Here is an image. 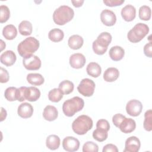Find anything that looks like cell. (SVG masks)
Returning a JSON list of instances; mask_svg holds the SVG:
<instances>
[{
  "label": "cell",
  "instance_id": "1",
  "mask_svg": "<svg viewBox=\"0 0 152 152\" xmlns=\"http://www.w3.org/2000/svg\"><path fill=\"white\" fill-rule=\"evenodd\" d=\"M39 41L34 37H28L21 41L17 46V51L23 58L33 55L39 48Z\"/></svg>",
  "mask_w": 152,
  "mask_h": 152
},
{
  "label": "cell",
  "instance_id": "2",
  "mask_svg": "<svg viewBox=\"0 0 152 152\" xmlns=\"http://www.w3.org/2000/svg\"><path fill=\"white\" fill-rule=\"evenodd\" d=\"M74 16L72 8L67 5H61L56 9L53 14L54 23L59 26H63L70 21Z\"/></svg>",
  "mask_w": 152,
  "mask_h": 152
},
{
  "label": "cell",
  "instance_id": "3",
  "mask_svg": "<svg viewBox=\"0 0 152 152\" xmlns=\"http://www.w3.org/2000/svg\"><path fill=\"white\" fill-rule=\"evenodd\" d=\"M93 125V120L90 117L86 115L78 116L72 124L73 131L80 135L86 134L90 130Z\"/></svg>",
  "mask_w": 152,
  "mask_h": 152
},
{
  "label": "cell",
  "instance_id": "4",
  "mask_svg": "<svg viewBox=\"0 0 152 152\" xmlns=\"http://www.w3.org/2000/svg\"><path fill=\"white\" fill-rule=\"evenodd\" d=\"M84 106V100L78 96L65 101L62 104V111L68 117L73 116L77 112L81 110Z\"/></svg>",
  "mask_w": 152,
  "mask_h": 152
},
{
  "label": "cell",
  "instance_id": "5",
  "mask_svg": "<svg viewBox=\"0 0 152 152\" xmlns=\"http://www.w3.org/2000/svg\"><path fill=\"white\" fill-rule=\"evenodd\" d=\"M112 36L108 32H102L100 33L96 40L92 44L94 52L99 55H103L107 50L108 46L112 41Z\"/></svg>",
  "mask_w": 152,
  "mask_h": 152
},
{
  "label": "cell",
  "instance_id": "6",
  "mask_svg": "<svg viewBox=\"0 0 152 152\" xmlns=\"http://www.w3.org/2000/svg\"><path fill=\"white\" fill-rule=\"evenodd\" d=\"M148 26L142 23L136 24L127 34L128 39L132 43L140 42L148 33Z\"/></svg>",
  "mask_w": 152,
  "mask_h": 152
},
{
  "label": "cell",
  "instance_id": "7",
  "mask_svg": "<svg viewBox=\"0 0 152 152\" xmlns=\"http://www.w3.org/2000/svg\"><path fill=\"white\" fill-rule=\"evenodd\" d=\"M96 84L94 82L89 78L83 79L77 87L78 92L85 97L91 96L94 92Z\"/></svg>",
  "mask_w": 152,
  "mask_h": 152
},
{
  "label": "cell",
  "instance_id": "8",
  "mask_svg": "<svg viewBox=\"0 0 152 152\" xmlns=\"http://www.w3.org/2000/svg\"><path fill=\"white\" fill-rule=\"evenodd\" d=\"M23 64L27 70H37L41 67L42 62L40 58L34 55L23 58Z\"/></svg>",
  "mask_w": 152,
  "mask_h": 152
},
{
  "label": "cell",
  "instance_id": "9",
  "mask_svg": "<svg viewBox=\"0 0 152 152\" xmlns=\"http://www.w3.org/2000/svg\"><path fill=\"white\" fill-rule=\"evenodd\" d=\"M142 104L141 102L136 99L129 100L126 105V111L131 116H138L142 112Z\"/></svg>",
  "mask_w": 152,
  "mask_h": 152
},
{
  "label": "cell",
  "instance_id": "10",
  "mask_svg": "<svg viewBox=\"0 0 152 152\" xmlns=\"http://www.w3.org/2000/svg\"><path fill=\"white\" fill-rule=\"evenodd\" d=\"M62 147L65 151L69 152L77 151L80 147V141L74 137H66L62 141Z\"/></svg>",
  "mask_w": 152,
  "mask_h": 152
},
{
  "label": "cell",
  "instance_id": "11",
  "mask_svg": "<svg viewBox=\"0 0 152 152\" xmlns=\"http://www.w3.org/2000/svg\"><path fill=\"white\" fill-rule=\"evenodd\" d=\"M140 140L135 136H131L125 141L124 152H138L140 148Z\"/></svg>",
  "mask_w": 152,
  "mask_h": 152
},
{
  "label": "cell",
  "instance_id": "12",
  "mask_svg": "<svg viewBox=\"0 0 152 152\" xmlns=\"http://www.w3.org/2000/svg\"><path fill=\"white\" fill-rule=\"evenodd\" d=\"M100 20L104 25L106 26H112L116 23V17L112 11L106 9L102 11L100 14Z\"/></svg>",
  "mask_w": 152,
  "mask_h": 152
},
{
  "label": "cell",
  "instance_id": "13",
  "mask_svg": "<svg viewBox=\"0 0 152 152\" xmlns=\"http://www.w3.org/2000/svg\"><path fill=\"white\" fill-rule=\"evenodd\" d=\"M86 62V59L84 55L80 53H74L69 58V64L71 66L75 69L83 68Z\"/></svg>",
  "mask_w": 152,
  "mask_h": 152
},
{
  "label": "cell",
  "instance_id": "14",
  "mask_svg": "<svg viewBox=\"0 0 152 152\" xmlns=\"http://www.w3.org/2000/svg\"><path fill=\"white\" fill-rule=\"evenodd\" d=\"M121 15L125 21H132L135 18L136 9L133 5L128 4L122 8Z\"/></svg>",
  "mask_w": 152,
  "mask_h": 152
},
{
  "label": "cell",
  "instance_id": "15",
  "mask_svg": "<svg viewBox=\"0 0 152 152\" xmlns=\"http://www.w3.org/2000/svg\"><path fill=\"white\" fill-rule=\"evenodd\" d=\"M17 113L18 116L21 118L27 119L32 116L33 113V107L31 104L24 102L20 104L18 107Z\"/></svg>",
  "mask_w": 152,
  "mask_h": 152
},
{
  "label": "cell",
  "instance_id": "16",
  "mask_svg": "<svg viewBox=\"0 0 152 152\" xmlns=\"http://www.w3.org/2000/svg\"><path fill=\"white\" fill-rule=\"evenodd\" d=\"M17 56L12 50H6L3 52L0 56L1 62L7 66L12 65L16 61Z\"/></svg>",
  "mask_w": 152,
  "mask_h": 152
},
{
  "label": "cell",
  "instance_id": "17",
  "mask_svg": "<svg viewBox=\"0 0 152 152\" xmlns=\"http://www.w3.org/2000/svg\"><path fill=\"white\" fill-rule=\"evenodd\" d=\"M118 128L125 134L131 133L135 130L136 128V123L133 119L125 118L121 123Z\"/></svg>",
  "mask_w": 152,
  "mask_h": 152
},
{
  "label": "cell",
  "instance_id": "18",
  "mask_svg": "<svg viewBox=\"0 0 152 152\" xmlns=\"http://www.w3.org/2000/svg\"><path fill=\"white\" fill-rule=\"evenodd\" d=\"M58 116V111L57 109L51 105L46 106L43 112V118L48 121H55Z\"/></svg>",
  "mask_w": 152,
  "mask_h": 152
},
{
  "label": "cell",
  "instance_id": "19",
  "mask_svg": "<svg viewBox=\"0 0 152 152\" xmlns=\"http://www.w3.org/2000/svg\"><path fill=\"white\" fill-rule=\"evenodd\" d=\"M109 55L112 60L114 61H119L124 58L125 50L121 46H115L110 49Z\"/></svg>",
  "mask_w": 152,
  "mask_h": 152
},
{
  "label": "cell",
  "instance_id": "20",
  "mask_svg": "<svg viewBox=\"0 0 152 152\" xmlns=\"http://www.w3.org/2000/svg\"><path fill=\"white\" fill-rule=\"evenodd\" d=\"M84 43L83 38L78 34H74L70 36L68 40L69 47L74 50L79 49L82 47Z\"/></svg>",
  "mask_w": 152,
  "mask_h": 152
},
{
  "label": "cell",
  "instance_id": "21",
  "mask_svg": "<svg viewBox=\"0 0 152 152\" xmlns=\"http://www.w3.org/2000/svg\"><path fill=\"white\" fill-rule=\"evenodd\" d=\"M119 76L118 69L114 67L107 68L103 74V79L106 82H113L116 81Z\"/></svg>",
  "mask_w": 152,
  "mask_h": 152
},
{
  "label": "cell",
  "instance_id": "22",
  "mask_svg": "<svg viewBox=\"0 0 152 152\" xmlns=\"http://www.w3.org/2000/svg\"><path fill=\"white\" fill-rule=\"evenodd\" d=\"M40 96V90L35 87H28L26 88V99L29 102H36Z\"/></svg>",
  "mask_w": 152,
  "mask_h": 152
},
{
  "label": "cell",
  "instance_id": "23",
  "mask_svg": "<svg viewBox=\"0 0 152 152\" xmlns=\"http://www.w3.org/2000/svg\"><path fill=\"white\" fill-rule=\"evenodd\" d=\"M60 142V138L56 135H50L46 138V147L51 150H55L58 149L59 147Z\"/></svg>",
  "mask_w": 152,
  "mask_h": 152
},
{
  "label": "cell",
  "instance_id": "24",
  "mask_svg": "<svg viewBox=\"0 0 152 152\" xmlns=\"http://www.w3.org/2000/svg\"><path fill=\"white\" fill-rule=\"evenodd\" d=\"M2 35L7 40H13L17 35V30L12 24H8L2 30Z\"/></svg>",
  "mask_w": 152,
  "mask_h": 152
},
{
  "label": "cell",
  "instance_id": "25",
  "mask_svg": "<svg viewBox=\"0 0 152 152\" xmlns=\"http://www.w3.org/2000/svg\"><path fill=\"white\" fill-rule=\"evenodd\" d=\"M86 71L88 75L97 78L99 77L102 72L101 66L96 62H90L88 64L86 68Z\"/></svg>",
  "mask_w": 152,
  "mask_h": 152
},
{
  "label": "cell",
  "instance_id": "26",
  "mask_svg": "<svg viewBox=\"0 0 152 152\" xmlns=\"http://www.w3.org/2000/svg\"><path fill=\"white\" fill-rule=\"evenodd\" d=\"M27 81L31 85L39 86L43 84L45 79L40 74L30 73L27 75Z\"/></svg>",
  "mask_w": 152,
  "mask_h": 152
},
{
  "label": "cell",
  "instance_id": "27",
  "mask_svg": "<svg viewBox=\"0 0 152 152\" xmlns=\"http://www.w3.org/2000/svg\"><path fill=\"white\" fill-rule=\"evenodd\" d=\"M19 33L23 36H29L32 33V24L27 21L23 20L18 25Z\"/></svg>",
  "mask_w": 152,
  "mask_h": 152
},
{
  "label": "cell",
  "instance_id": "28",
  "mask_svg": "<svg viewBox=\"0 0 152 152\" xmlns=\"http://www.w3.org/2000/svg\"><path fill=\"white\" fill-rule=\"evenodd\" d=\"M64 31L62 30L57 28L50 30L48 34L49 39L53 42H61L64 39Z\"/></svg>",
  "mask_w": 152,
  "mask_h": 152
},
{
  "label": "cell",
  "instance_id": "29",
  "mask_svg": "<svg viewBox=\"0 0 152 152\" xmlns=\"http://www.w3.org/2000/svg\"><path fill=\"white\" fill-rule=\"evenodd\" d=\"M74 86L71 81L65 80L61 81L59 84V88L64 94H69L74 90Z\"/></svg>",
  "mask_w": 152,
  "mask_h": 152
},
{
  "label": "cell",
  "instance_id": "30",
  "mask_svg": "<svg viewBox=\"0 0 152 152\" xmlns=\"http://www.w3.org/2000/svg\"><path fill=\"white\" fill-rule=\"evenodd\" d=\"M63 93L59 88H55L49 91L48 93L49 100L52 102H59L63 98Z\"/></svg>",
  "mask_w": 152,
  "mask_h": 152
},
{
  "label": "cell",
  "instance_id": "31",
  "mask_svg": "<svg viewBox=\"0 0 152 152\" xmlns=\"http://www.w3.org/2000/svg\"><path fill=\"white\" fill-rule=\"evenodd\" d=\"M108 137L107 131L100 129V128H96L93 132V138L99 141V142H103L105 141Z\"/></svg>",
  "mask_w": 152,
  "mask_h": 152
},
{
  "label": "cell",
  "instance_id": "32",
  "mask_svg": "<svg viewBox=\"0 0 152 152\" xmlns=\"http://www.w3.org/2000/svg\"><path fill=\"white\" fill-rule=\"evenodd\" d=\"M151 11L150 7L142 5L139 9V18L144 21H148L151 18Z\"/></svg>",
  "mask_w": 152,
  "mask_h": 152
},
{
  "label": "cell",
  "instance_id": "33",
  "mask_svg": "<svg viewBox=\"0 0 152 152\" xmlns=\"http://www.w3.org/2000/svg\"><path fill=\"white\" fill-rule=\"evenodd\" d=\"M143 126L145 130L151 131L152 130V110L149 109L144 113V121Z\"/></svg>",
  "mask_w": 152,
  "mask_h": 152
},
{
  "label": "cell",
  "instance_id": "34",
  "mask_svg": "<svg viewBox=\"0 0 152 152\" xmlns=\"http://www.w3.org/2000/svg\"><path fill=\"white\" fill-rule=\"evenodd\" d=\"M17 88L14 87H8L4 92L5 98L10 102L17 100Z\"/></svg>",
  "mask_w": 152,
  "mask_h": 152
},
{
  "label": "cell",
  "instance_id": "35",
  "mask_svg": "<svg viewBox=\"0 0 152 152\" xmlns=\"http://www.w3.org/2000/svg\"><path fill=\"white\" fill-rule=\"evenodd\" d=\"M10 17V11L8 7L5 5L0 6V23H4L8 21Z\"/></svg>",
  "mask_w": 152,
  "mask_h": 152
},
{
  "label": "cell",
  "instance_id": "36",
  "mask_svg": "<svg viewBox=\"0 0 152 152\" xmlns=\"http://www.w3.org/2000/svg\"><path fill=\"white\" fill-rule=\"evenodd\" d=\"M99 147L93 141H87L83 146V152H98Z\"/></svg>",
  "mask_w": 152,
  "mask_h": 152
},
{
  "label": "cell",
  "instance_id": "37",
  "mask_svg": "<svg viewBox=\"0 0 152 152\" xmlns=\"http://www.w3.org/2000/svg\"><path fill=\"white\" fill-rule=\"evenodd\" d=\"M27 87L23 86L17 88V100L22 102L26 100V92Z\"/></svg>",
  "mask_w": 152,
  "mask_h": 152
},
{
  "label": "cell",
  "instance_id": "38",
  "mask_svg": "<svg viewBox=\"0 0 152 152\" xmlns=\"http://www.w3.org/2000/svg\"><path fill=\"white\" fill-rule=\"evenodd\" d=\"M96 128L104 129L108 132L110 129V125L109 122L107 120L104 119H101L97 122Z\"/></svg>",
  "mask_w": 152,
  "mask_h": 152
},
{
  "label": "cell",
  "instance_id": "39",
  "mask_svg": "<svg viewBox=\"0 0 152 152\" xmlns=\"http://www.w3.org/2000/svg\"><path fill=\"white\" fill-rule=\"evenodd\" d=\"M125 118L126 117L121 113H116L112 117V122L115 126L118 128L121 123Z\"/></svg>",
  "mask_w": 152,
  "mask_h": 152
},
{
  "label": "cell",
  "instance_id": "40",
  "mask_svg": "<svg viewBox=\"0 0 152 152\" xmlns=\"http://www.w3.org/2000/svg\"><path fill=\"white\" fill-rule=\"evenodd\" d=\"M0 82L1 83H5L9 80V74L7 70L2 67L0 68Z\"/></svg>",
  "mask_w": 152,
  "mask_h": 152
},
{
  "label": "cell",
  "instance_id": "41",
  "mask_svg": "<svg viewBox=\"0 0 152 152\" xmlns=\"http://www.w3.org/2000/svg\"><path fill=\"white\" fill-rule=\"evenodd\" d=\"M103 3L108 7H113L121 5L124 2V0H104Z\"/></svg>",
  "mask_w": 152,
  "mask_h": 152
},
{
  "label": "cell",
  "instance_id": "42",
  "mask_svg": "<svg viewBox=\"0 0 152 152\" xmlns=\"http://www.w3.org/2000/svg\"><path fill=\"white\" fill-rule=\"evenodd\" d=\"M103 152H118L117 147L113 144H107L103 147Z\"/></svg>",
  "mask_w": 152,
  "mask_h": 152
},
{
  "label": "cell",
  "instance_id": "43",
  "mask_svg": "<svg viewBox=\"0 0 152 152\" xmlns=\"http://www.w3.org/2000/svg\"><path fill=\"white\" fill-rule=\"evenodd\" d=\"M144 53L146 56L148 58L152 57V46L151 42L145 44L144 46Z\"/></svg>",
  "mask_w": 152,
  "mask_h": 152
},
{
  "label": "cell",
  "instance_id": "44",
  "mask_svg": "<svg viewBox=\"0 0 152 152\" xmlns=\"http://www.w3.org/2000/svg\"><path fill=\"white\" fill-rule=\"evenodd\" d=\"M84 1L83 0H78V1H71V3L72 4V5L76 7V8H78L80 7L83 5V3H84Z\"/></svg>",
  "mask_w": 152,
  "mask_h": 152
},
{
  "label": "cell",
  "instance_id": "45",
  "mask_svg": "<svg viewBox=\"0 0 152 152\" xmlns=\"http://www.w3.org/2000/svg\"><path fill=\"white\" fill-rule=\"evenodd\" d=\"M7 113L5 109H4V107H1V121H3L4 119H5L7 117Z\"/></svg>",
  "mask_w": 152,
  "mask_h": 152
},
{
  "label": "cell",
  "instance_id": "46",
  "mask_svg": "<svg viewBox=\"0 0 152 152\" xmlns=\"http://www.w3.org/2000/svg\"><path fill=\"white\" fill-rule=\"evenodd\" d=\"M1 50L2 51L4 48H5V43L4 42V41L2 40H1Z\"/></svg>",
  "mask_w": 152,
  "mask_h": 152
}]
</instances>
